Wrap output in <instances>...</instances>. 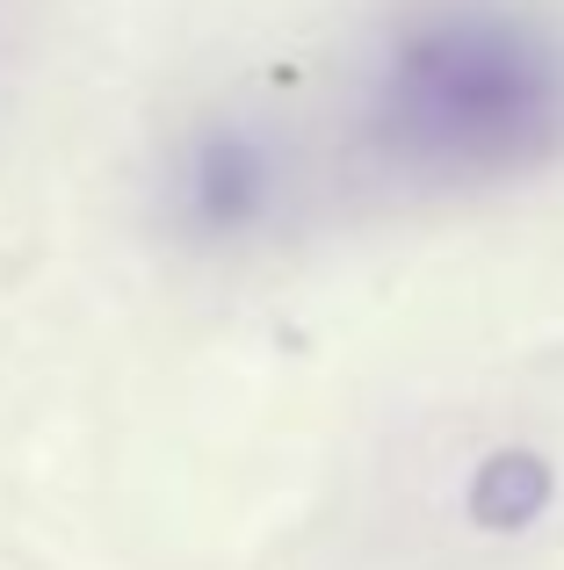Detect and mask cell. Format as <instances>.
Masks as SVG:
<instances>
[{
  "label": "cell",
  "mask_w": 564,
  "mask_h": 570,
  "mask_svg": "<svg viewBox=\"0 0 564 570\" xmlns=\"http://www.w3.org/2000/svg\"><path fill=\"white\" fill-rule=\"evenodd\" d=\"M369 145L427 188H485L564 153V14L536 0H412L377 43Z\"/></svg>",
  "instance_id": "1"
},
{
  "label": "cell",
  "mask_w": 564,
  "mask_h": 570,
  "mask_svg": "<svg viewBox=\"0 0 564 570\" xmlns=\"http://www.w3.org/2000/svg\"><path fill=\"white\" fill-rule=\"evenodd\" d=\"M282 203H290V159L275 130L246 116H217L174 153L167 209L196 246H246L282 217Z\"/></svg>",
  "instance_id": "2"
}]
</instances>
